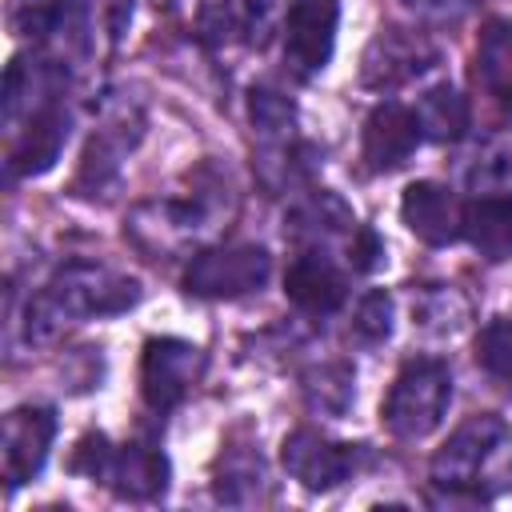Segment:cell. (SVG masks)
<instances>
[{"mask_svg": "<svg viewBox=\"0 0 512 512\" xmlns=\"http://www.w3.org/2000/svg\"><path fill=\"white\" fill-rule=\"evenodd\" d=\"M436 504H488L512 488V428L492 416H468L432 456Z\"/></svg>", "mask_w": 512, "mask_h": 512, "instance_id": "obj_1", "label": "cell"}, {"mask_svg": "<svg viewBox=\"0 0 512 512\" xmlns=\"http://www.w3.org/2000/svg\"><path fill=\"white\" fill-rule=\"evenodd\" d=\"M140 300V280L92 264V260H68L64 268L52 272V280L28 300L24 308V340L28 344H48L64 328L96 316H116L128 312Z\"/></svg>", "mask_w": 512, "mask_h": 512, "instance_id": "obj_2", "label": "cell"}, {"mask_svg": "<svg viewBox=\"0 0 512 512\" xmlns=\"http://www.w3.org/2000/svg\"><path fill=\"white\" fill-rule=\"evenodd\" d=\"M224 180H192L188 196H164L148 200L132 212L128 236L148 256H172L188 244H200L224 216Z\"/></svg>", "mask_w": 512, "mask_h": 512, "instance_id": "obj_3", "label": "cell"}, {"mask_svg": "<svg viewBox=\"0 0 512 512\" xmlns=\"http://www.w3.org/2000/svg\"><path fill=\"white\" fill-rule=\"evenodd\" d=\"M72 472L104 484L108 492L124 496V500H156L168 492V456L152 444H140V440H128V444H112L104 432H88L72 460H68Z\"/></svg>", "mask_w": 512, "mask_h": 512, "instance_id": "obj_4", "label": "cell"}, {"mask_svg": "<svg viewBox=\"0 0 512 512\" xmlns=\"http://www.w3.org/2000/svg\"><path fill=\"white\" fill-rule=\"evenodd\" d=\"M448 400H452L448 364L436 356H416L396 372V380L380 404V420L396 440H424L428 432L440 428Z\"/></svg>", "mask_w": 512, "mask_h": 512, "instance_id": "obj_5", "label": "cell"}, {"mask_svg": "<svg viewBox=\"0 0 512 512\" xmlns=\"http://www.w3.org/2000/svg\"><path fill=\"white\" fill-rule=\"evenodd\" d=\"M272 276V256L260 244H220L200 248L184 268V292L200 300H236L260 292Z\"/></svg>", "mask_w": 512, "mask_h": 512, "instance_id": "obj_6", "label": "cell"}, {"mask_svg": "<svg viewBox=\"0 0 512 512\" xmlns=\"http://www.w3.org/2000/svg\"><path fill=\"white\" fill-rule=\"evenodd\" d=\"M280 464H284V472L300 488H308V492H332V488H340L344 480H352L368 464V448L364 444L328 440L316 428H296L280 444Z\"/></svg>", "mask_w": 512, "mask_h": 512, "instance_id": "obj_7", "label": "cell"}, {"mask_svg": "<svg viewBox=\"0 0 512 512\" xmlns=\"http://www.w3.org/2000/svg\"><path fill=\"white\" fill-rule=\"evenodd\" d=\"M200 372H204V352L192 340L152 336L140 356V396L156 416H164L196 388Z\"/></svg>", "mask_w": 512, "mask_h": 512, "instance_id": "obj_8", "label": "cell"}, {"mask_svg": "<svg viewBox=\"0 0 512 512\" xmlns=\"http://www.w3.org/2000/svg\"><path fill=\"white\" fill-rule=\"evenodd\" d=\"M340 28L336 0H296L284 20V68L296 80H312L328 68Z\"/></svg>", "mask_w": 512, "mask_h": 512, "instance_id": "obj_9", "label": "cell"}, {"mask_svg": "<svg viewBox=\"0 0 512 512\" xmlns=\"http://www.w3.org/2000/svg\"><path fill=\"white\" fill-rule=\"evenodd\" d=\"M440 60L436 44L424 32H408V28H380L372 36V44L364 48L360 60V84L376 88V92H392L408 80H416L420 72H428Z\"/></svg>", "mask_w": 512, "mask_h": 512, "instance_id": "obj_10", "label": "cell"}, {"mask_svg": "<svg viewBox=\"0 0 512 512\" xmlns=\"http://www.w3.org/2000/svg\"><path fill=\"white\" fill-rule=\"evenodd\" d=\"M68 132H72V116L64 108V96L40 104L28 120H20L8 132V156H4L8 176H44L60 160Z\"/></svg>", "mask_w": 512, "mask_h": 512, "instance_id": "obj_11", "label": "cell"}, {"mask_svg": "<svg viewBox=\"0 0 512 512\" xmlns=\"http://www.w3.org/2000/svg\"><path fill=\"white\" fill-rule=\"evenodd\" d=\"M56 440V412L44 404H20L4 416V480L8 492L40 476Z\"/></svg>", "mask_w": 512, "mask_h": 512, "instance_id": "obj_12", "label": "cell"}, {"mask_svg": "<svg viewBox=\"0 0 512 512\" xmlns=\"http://www.w3.org/2000/svg\"><path fill=\"white\" fill-rule=\"evenodd\" d=\"M420 140H424V132H420V120H416V108H408L400 100H384L364 120L360 160H364L368 172H396L412 160Z\"/></svg>", "mask_w": 512, "mask_h": 512, "instance_id": "obj_13", "label": "cell"}, {"mask_svg": "<svg viewBox=\"0 0 512 512\" xmlns=\"http://www.w3.org/2000/svg\"><path fill=\"white\" fill-rule=\"evenodd\" d=\"M284 296L304 316H332L348 300V276L328 248H296L284 272Z\"/></svg>", "mask_w": 512, "mask_h": 512, "instance_id": "obj_14", "label": "cell"}, {"mask_svg": "<svg viewBox=\"0 0 512 512\" xmlns=\"http://www.w3.org/2000/svg\"><path fill=\"white\" fill-rule=\"evenodd\" d=\"M400 220L408 224V232L432 248L456 244L464 240V204L456 200V192L440 180H416L404 188L400 196Z\"/></svg>", "mask_w": 512, "mask_h": 512, "instance_id": "obj_15", "label": "cell"}, {"mask_svg": "<svg viewBox=\"0 0 512 512\" xmlns=\"http://www.w3.org/2000/svg\"><path fill=\"white\" fill-rule=\"evenodd\" d=\"M136 140H140V116H132L128 120V108H120L92 140H88V148H84V156H80V172H76V192L80 196H108L112 188H116V180H120V164H124V156L136 148Z\"/></svg>", "mask_w": 512, "mask_h": 512, "instance_id": "obj_16", "label": "cell"}, {"mask_svg": "<svg viewBox=\"0 0 512 512\" xmlns=\"http://www.w3.org/2000/svg\"><path fill=\"white\" fill-rule=\"evenodd\" d=\"M352 232H356L352 208L336 192H328V188L308 192L292 208V216H288V236L296 240V248H328L332 240H344L348 244Z\"/></svg>", "mask_w": 512, "mask_h": 512, "instance_id": "obj_17", "label": "cell"}, {"mask_svg": "<svg viewBox=\"0 0 512 512\" xmlns=\"http://www.w3.org/2000/svg\"><path fill=\"white\" fill-rule=\"evenodd\" d=\"M472 72L480 92L512 112V16H492L484 20L480 36H476V56H472Z\"/></svg>", "mask_w": 512, "mask_h": 512, "instance_id": "obj_18", "label": "cell"}, {"mask_svg": "<svg viewBox=\"0 0 512 512\" xmlns=\"http://www.w3.org/2000/svg\"><path fill=\"white\" fill-rule=\"evenodd\" d=\"M464 240L484 260H512V196H472L464 204Z\"/></svg>", "mask_w": 512, "mask_h": 512, "instance_id": "obj_19", "label": "cell"}, {"mask_svg": "<svg viewBox=\"0 0 512 512\" xmlns=\"http://www.w3.org/2000/svg\"><path fill=\"white\" fill-rule=\"evenodd\" d=\"M212 488H216V500L220 504L248 508V504H264L268 500L272 480H268V468H264L260 452H252V448H228L220 456V464H216Z\"/></svg>", "mask_w": 512, "mask_h": 512, "instance_id": "obj_20", "label": "cell"}, {"mask_svg": "<svg viewBox=\"0 0 512 512\" xmlns=\"http://www.w3.org/2000/svg\"><path fill=\"white\" fill-rule=\"evenodd\" d=\"M416 120H420L424 140H432V144H456L468 132V100H464V92L456 84L440 80V84H432L416 100Z\"/></svg>", "mask_w": 512, "mask_h": 512, "instance_id": "obj_21", "label": "cell"}, {"mask_svg": "<svg viewBox=\"0 0 512 512\" xmlns=\"http://www.w3.org/2000/svg\"><path fill=\"white\" fill-rule=\"evenodd\" d=\"M464 184L476 196H512V132H500L476 148Z\"/></svg>", "mask_w": 512, "mask_h": 512, "instance_id": "obj_22", "label": "cell"}, {"mask_svg": "<svg viewBox=\"0 0 512 512\" xmlns=\"http://www.w3.org/2000/svg\"><path fill=\"white\" fill-rule=\"evenodd\" d=\"M356 396V372L352 364L344 360H332V364H320L312 372H304V400L312 412H324V416H344L348 404Z\"/></svg>", "mask_w": 512, "mask_h": 512, "instance_id": "obj_23", "label": "cell"}, {"mask_svg": "<svg viewBox=\"0 0 512 512\" xmlns=\"http://www.w3.org/2000/svg\"><path fill=\"white\" fill-rule=\"evenodd\" d=\"M248 120H252V132L260 136V144L296 136V104L272 84H256L248 92Z\"/></svg>", "mask_w": 512, "mask_h": 512, "instance_id": "obj_24", "label": "cell"}, {"mask_svg": "<svg viewBox=\"0 0 512 512\" xmlns=\"http://www.w3.org/2000/svg\"><path fill=\"white\" fill-rule=\"evenodd\" d=\"M412 316L424 332H436V336H452L468 324V300L456 292V288H444V284H432V288H420L416 300H412Z\"/></svg>", "mask_w": 512, "mask_h": 512, "instance_id": "obj_25", "label": "cell"}, {"mask_svg": "<svg viewBox=\"0 0 512 512\" xmlns=\"http://www.w3.org/2000/svg\"><path fill=\"white\" fill-rule=\"evenodd\" d=\"M4 20L16 40H44L64 28L68 0H4Z\"/></svg>", "mask_w": 512, "mask_h": 512, "instance_id": "obj_26", "label": "cell"}, {"mask_svg": "<svg viewBox=\"0 0 512 512\" xmlns=\"http://www.w3.org/2000/svg\"><path fill=\"white\" fill-rule=\"evenodd\" d=\"M296 0H236L240 8V40L252 48H264L276 32H284V20Z\"/></svg>", "mask_w": 512, "mask_h": 512, "instance_id": "obj_27", "label": "cell"}, {"mask_svg": "<svg viewBox=\"0 0 512 512\" xmlns=\"http://www.w3.org/2000/svg\"><path fill=\"white\" fill-rule=\"evenodd\" d=\"M476 364L488 376L512 384V320H488L480 328V336H476Z\"/></svg>", "mask_w": 512, "mask_h": 512, "instance_id": "obj_28", "label": "cell"}, {"mask_svg": "<svg viewBox=\"0 0 512 512\" xmlns=\"http://www.w3.org/2000/svg\"><path fill=\"white\" fill-rule=\"evenodd\" d=\"M392 296L384 288H372L356 300V312H352V332L356 340L364 344H384L392 336Z\"/></svg>", "mask_w": 512, "mask_h": 512, "instance_id": "obj_29", "label": "cell"}, {"mask_svg": "<svg viewBox=\"0 0 512 512\" xmlns=\"http://www.w3.org/2000/svg\"><path fill=\"white\" fill-rule=\"evenodd\" d=\"M344 260L352 264V272H376L384 264V244L368 224H356V232L344 244Z\"/></svg>", "mask_w": 512, "mask_h": 512, "instance_id": "obj_30", "label": "cell"}, {"mask_svg": "<svg viewBox=\"0 0 512 512\" xmlns=\"http://www.w3.org/2000/svg\"><path fill=\"white\" fill-rule=\"evenodd\" d=\"M416 16H428V20H456V16H464L476 0H404Z\"/></svg>", "mask_w": 512, "mask_h": 512, "instance_id": "obj_31", "label": "cell"}]
</instances>
